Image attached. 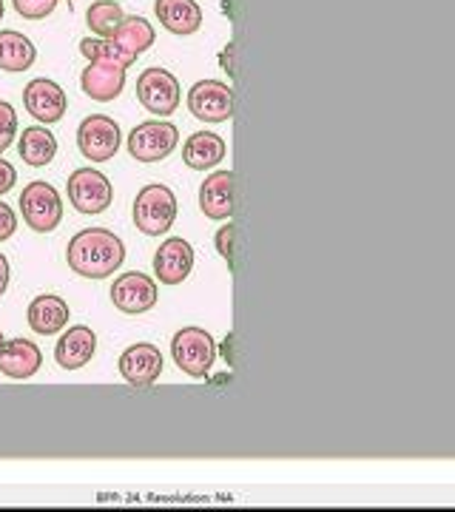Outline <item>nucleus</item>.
<instances>
[{
    "mask_svg": "<svg viewBox=\"0 0 455 512\" xmlns=\"http://www.w3.org/2000/svg\"><path fill=\"white\" fill-rule=\"evenodd\" d=\"M126 259V245L109 228H83L66 248V262L74 274L86 279H106Z\"/></svg>",
    "mask_w": 455,
    "mask_h": 512,
    "instance_id": "1",
    "label": "nucleus"
},
{
    "mask_svg": "<svg viewBox=\"0 0 455 512\" xmlns=\"http://www.w3.org/2000/svg\"><path fill=\"white\" fill-rule=\"evenodd\" d=\"M154 26L146 18H126L111 37H86L80 40V52L89 60H111L117 66H134L137 57L154 46Z\"/></svg>",
    "mask_w": 455,
    "mask_h": 512,
    "instance_id": "2",
    "label": "nucleus"
},
{
    "mask_svg": "<svg viewBox=\"0 0 455 512\" xmlns=\"http://www.w3.org/2000/svg\"><path fill=\"white\" fill-rule=\"evenodd\" d=\"M177 220V197L168 185L151 183L134 200V225L146 237H160Z\"/></svg>",
    "mask_w": 455,
    "mask_h": 512,
    "instance_id": "3",
    "label": "nucleus"
},
{
    "mask_svg": "<svg viewBox=\"0 0 455 512\" xmlns=\"http://www.w3.org/2000/svg\"><path fill=\"white\" fill-rule=\"evenodd\" d=\"M171 356L182 373L202 379L211 373V367L217 362V342L208 330L182 328L171 339Z\"/></svg>",
    "mask_w": 455,
    "mask_h": 512,
    "instance_id": "4",
    "label": "nucleus"
},
{
    "mask_svg": "<svg viewBox=\"0 0 455 512\" xmlns=\"http://www.w3.org/2000/svg\"><path fill=\"white\" fill-rule=\"evenodd\" d=\"M177 143H180V128L160 117L140 123L128 134V154L137 163H160L177 148Z\"/></svg>",
    "mask_w": 455,
    "mask_h": 512,
    "instance_id": "5",
    "label": "nucleus"
},
{
    "mask_svg": "<svg viewBox=\"0 0 455 512\" xmlns=\"http://www.w3.org/2000/svg\"><path fill=\"white\" fill-rule=\"evenodd\" d=\"M20 211H23V220L26 225L37 231V234H49L55 231L60 220H63V202L57 194L55 185L43 183H29L20 194Z\"/></svg>",
    "mask_w": 455,
    "mask_h": 512,
    "instance_id": "6",
    "label": "nucleus"
},
{
    "mask_svg": "<svg viewBox=\"0 0 455 512\" xmlns=\"http://www.w3.org/2000/svg\"><path fill=\"white\" fill-rule=\"evenodd\" d=\"M120 126L109 114H91L77 128V148L91 163H109L120 151Z\"/></svg>",
    "mask_w": 455,
    "mask_h": 512,
    "instance_id": "7",
    "label": "nucleus"
},
{
    "mask_svg": "<svg viewBox=\"0 0 455 512\" xmlns=\"http://www.w3.org/2000/svg\"><path fill=\"white\" fill-rule=\"evenodd\" d=\"M180 80L168 69H146L137 77V100L140 106L157 117H168L180 106Z\"/></svg>",
    "mask_w": 455,
    "mask_h": 512,
    "instance_id": "8",
    "label": "nucleus"
},
{
    "mask_svg": "<svg viewBox=\"0 0 455 512\" xmlns=\"http://www.w3.org/2000/svg\"><path fill=\"white\" fill-rule=\"evenodd\" d=\"M69 202L80 214H103L114 200V185L109 183L106 174L94 171V168H77L69 177Z\"/></svg>",
    "mask_w": 455,
    "mask_h": 512,
    "instance_id": "9",
    "label": "nucleus"
},
{
    "mask_svg": "<svg viewBox=\"0 0 455 512\" xmlns=\"http://www.w3.org/2000/svg\"><path fill=\"white\" fill-rule=\"evenodd\" d=\"M188 109L202 123H225L234 114V92L222 80H200L188 92Z\"/></svg>",
    "mask_w": 455,
    "mask_h": 512,
    "instance_id": "10",
    "label": "nucleus"
},
{
    "mask_svg": "<svg viewBox=\"0 0 455 512\" xmlns=\"http://www.w3.org/2000/svg\"><path fill=\"white\" fill-rule=\"evenodd\" d=\"M160 299V291H157V282L151 276L140 274H123L114 279L111 285V302L117 311L128 313V316H137V313L151 311Z\"/></svg>",
    "mask_w": 455,
    "mask_h": 512,
    "instance_id": "11",
    "label": "nucleus"
},
{
    "mask_svg": "<svg viewBox=\"0 0 455 512\" xmlns=\"http://www.w3.org/2000/svg\"><path fill=\"white\" fill-rule=\"evenodd\" d=\"M23 106H26V111L35 117L37 123L52 126L57 120H63V114L69 109V100H66V92L57 86L55 80L37 77V80H32L23 89Z\"/></svg>",
    "mask_w": 455,
    "mask_h": 512,
    "instance_id": "12",
    "label": "nucleus"
},
{
    "mask_svg": "<svg viewBox=\"0 0 455 512\" xmlns=\"http://www.w3.org/2000/svg\"><path fill=\"white\" fill-rule=\"evenodd\" d=\"M117 367H120V376L131 387H151L160 379V373H163V353H160L157 345L137 342V345L123 350Z\"/></svg>",
    "mask_w": 455,
    "mask_h": 512,
    "instance_id": "13",
    "label": "nucleus"
},
{
    "mask_svg": "<svg viewBox=\"0 0 455 512\" xmlns=\"http://www.w3.org/2000/svg\"><path fill=\"white\" fill-rule=\"evenodd\" d=\"M194 268V248L182 237L165 239L154 254V274L163 285H182Z\"/></svg>",
    "mask_w": 455,
    "mask_h": 512,
    "instance_id": "14",
    "label": "nucleus"
},
{
    "mask_svg": "<svg viewBox=\"0 0 455 512\" xmlns=\"http://www.w3.org/2000/svg\"><path fill=\"white\" fill-rule=\"evenodd\" d=\"M80 86L91 100L111 103L120 97L126 86V69L111 60H89V69H83V77H80Z\"/></svg>",
    "mask_w": 455,
    "mask_h": 512,
    "instance_id": "15",
    "label": "nucleus"
},
{
    "mask_svg": "<svg viewBox=\"0 0 455 512\" xmlns=\"http://www.w3.org/2000/svg\"><path fill=\"white\" fill-rule=\"evenodd\" d=\"M94 350H97L94 330L86 328V325H74V328H69L57 339L55 362L63 370H80V367L89 365Z\"/></svg>",
    "mask_w": 455,
    "mask_h": 512,
    "instance_id": "16",
    "label": "nucleus"
},
{
    "mask_svg": "<svg viewBox=\"0 0 455 512\" xmlns=\"http://www.w3.org/2000/svg\"><path fill=\"white\" fill-rule=\"evenodd\" d=\"M200 208L208 220H228L234 214V174L214 171L200 188Z\"/></svg>",
    "mask_w": 455,
    "mask_h": 512,
    "instance_id": "17",
    "label": "nucleus"
},
{
    "mask_svg": "<svg viewBox=\"0 0 455 512\" xmlns=\"http://www.w3.org/2000/svg\"><path fill=\"white\" fill-rule=\"evenodd\" d=\"M43 365V353L29 339H12L0 348V373L9 379H32Z\"/></svg>",
    "mask_w": 455,
    "mask_h": 512,
    "instance_id": "18",
    "label": "nucleus"
},
{
    "mask_svg": "<svg viewBox=\"0 0 455 512\" xmlns=\"http://www.w3.org/2000/svg\"><path fill=\"white\" fill-rule=\"evenodd\" d=\"M26 322L40 336H55V333H60L69 325V305L60 296L43 293V296L32 299L29 313H26Z\"/></svg>",
    "mask_w": 455,
    "mask_h": 512,
    "instance_id": "19",
    "label": "nucleus"
},
{
    "mask_svg": "<svg viewBox=\"0 0 455 512\" xmlns=\"http://www.w3.org/2000/svg\"><path fill=\"white\" fill-rule=\"evenodd\" d=\"M154 12L171 35H194L202 26V9L197 0H157Z\"/></svg>",
    "mask_w": 455,
    "mask_h": 512,
    "instance_id": "20",
    "label": "nucleus"
},
{
    "mask_svg": "<svg viewBox=\"0 0 455 512\" xmlns=\"http://www.w3.org/2000/svg\"><path fill=\"white\" fill-rule=\"evenodd\" d=\"M225 140L214 134V131H197V134H191L188 140H185V146H182V160L188 168H194V171H205V168H214L225 160Z\"/></svg>",
    "mask_w": 455,
    "mask_h": 512,
    "instance_id": "21",
    "label": "nucleus"
},
{
    "mask_svg": "<svg viewBox=\"0 0 455 512\" xmlns=\"http://www.w3.org/2000/svg\"><path fill=\"white\" fill-rule=\"evenodd\" d=\"M18 151L23 163L32 165V168H43V165H49L52 160H55L57 137L46 126L23 128Z\"/></svg>",
    "mask_w": 455,
    "mask_h": 512,
    "instance_id": "22",
    "label": "nucleus"
},
{
    "mask_svg": "<svg viewBox=\"0 0 455 512\" xmlns=\"http://www.w3.org/2000/svg\"><path fill=\"white\" fill-rule=\"evenodd\" d=\"M37 60L35 43L20 32H0V69L3 72H26Z\"/></svg>",
    "mask_w": 455,
    "mask_h": 512,
    "instance_id": "23",
    "label": "nucleus"
},
{
    "mask_svg": "<svg viewBox=\"0 0 455 512\" xmlns=\"http://www.w3.org/2000/svg\"><path fill=\"white\" fill-rule=\"evenodd\" d=\"M86 20H89V29L94 35L111 37L120 29V23L126 20V15H123V9H120L117 0H97V3L89 6Z\"/></svg>",
    "mask_w": 455,
    "mask_h": 512,
    "instance_id": "24",
    "label": "nucleus"
},
{
    "mask_svg": "<svg viewBox=\"0 0 455 512\" xmlns=\"http://www.w3.org/2000/svg\"><path fill=\"white\" fill-rule=\"evenodd\" d=\"M57 3H60V0H12L15 12H18L20 18H26V20L49 18V15L55 12Z\"/></svg>",
    "mask_w": 455,
    "mask_h": 512,
    "instance_id": "25",
    "label": "nucleus"
},
{
    "mask_svg": "<svg viewBox=\"0 0 455 512\" xmlns=\"http://www.w3.org/2000/svg\"><path fill=\"white\" fill-rule=\"evenodd\" d=\"M15 137H18V114L6 100H0V154L15 143Z\"/></svg>",
    "mask_w": 455,
    "mask_h": 512,
    "instance_id": "26",
    "label": "nucleus"
},
{
    "mask_svg": "<svg viewBox=\"0 0 455 512\" xmlns=\"http://www.w3.org/2000/svg\"><path fill=\"white\" fill-rule=\"evenodd\" d=\"M15 231H18V217H15V211H12L6 202H0V242H6Z\"/></svg>",
    "mask_w": 455,
    "mask_h": 512,
    "instance_id": "27",
    "label": "nucleus"
},
{
    "mask_svg": "<svg viewBox=\"0 0 455 512\" xmlns=\"http://www.w3.org/2000/svg\"><path fill=\"white\" fill-rule=\"evenodd\" d=\"M234 234H237V228H234V225H225V228H219V234H217L219 256L231 259V254H234Z\"/></svg>",
    "mask_w": 455,
    "mask_h": 512,
    "instance_id": "28",
    "label": "nucleus"
},
{
    "mask_svg": "<svg viewBox=\"0 0 455 512\" xmlns=\"http://www.w3.org/2000/svg\"><path fill=\"white\" fill-rule=\"evenodd\" d=\"M18 183V171H15V165L6 163V160H0V197L6 194V191H12Z\"/></svg>",
    "mask_w": 455,
    "mask_h": 512,
    "instance_id": "29",
    "label": "nucleus"
},
{
    "mask_svg": "<svg viewBox=\"0 0 455 512\" xmlns=\"http://www.w3.org/2000/svg\"><path fill=\"white\" fill-rule=\"evenodd\" d=\"M9 288V259L0 254V296Z\"/></svg>",
    "mask_w": 455,
    "mask_h": 512,
    "instance_id": "30",
    "label": "nucleus"
},
{
    "mask_svg": "<svg viewBox=\"0 0 455 512\" xmlns=\"http://www.w3.org/2000/svg\"><path fill=\"white\" fill-rule=\"evenodd\" d=\"M3 12H6V9H3V0H0V20H3Z\"/></svg>",
    "mask_w": 455,
    "mask_h": 512,
    "instance_id": "31",
    "label": "nucleus"
},
{
    "mask_svg": "<svg viewBox=\"0 0 455 512\" xmlns=\"http://www.w3.org/2000/svg\"><path fill=\"white\" fill-rule=\"evenodd\" d=\"M3 342H6V339H3V333H0V348H3Z\"/></svg>",
    "mask_w": 455,
    "mask_h": 512,
    "instance_id": "32",
    "label": "nucleus"
}]
</instances>
